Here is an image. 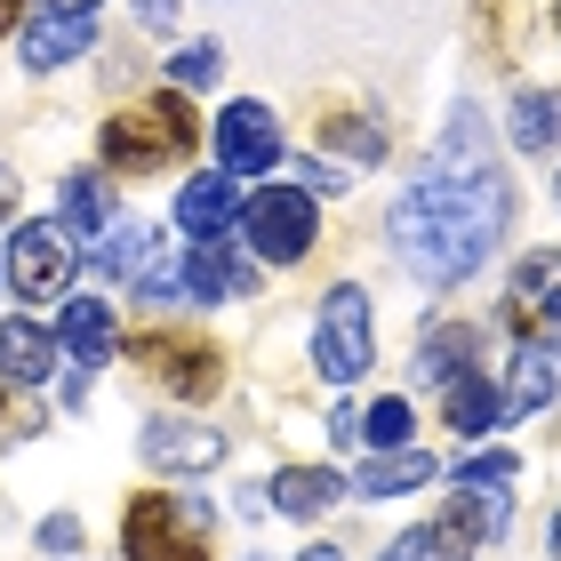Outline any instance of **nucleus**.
<instances>
[{
    "mask_svg": "<svg viewBox=\"0 0 561 561\" xmlns=\"http://www.w3.org/2000/svg\"><path fill=\"white\" fill-rule=\"evenodd\" d=\"M505 225H514V193H505V169L490 152V121H481V105H449V129L433 145V169L393 201V249L425 280L449 289V280L490 265Z\"/></svg>",
    "mask_w": 561,
    "mask_h": 561,
    "instance_id": "nucleus-1",
    "label": "nucleus"
},
{
    "mask_svg": "<svg viewBox=\"0 0 561 561\" xmlns=\"http://www.w3.org/2000/svg\"><path fill=\"white\" fill-rule=\"evenodd\" d=\"M193 105H185V89H152L145 105H121L105 113V129H96V152H105L113 169H169L176 152H193Z\"/></svg>",
    "mask_w": 561,
    "mask_h": 561,
    "instance_id": "nucleus-2",
    "label": "nucleus"
},
{
    "mask_svg": "<svg viewBox=\"0 0 561 561\" xmlns=\"http://www.w3.org/2000/svg\"><path fill=\"white\" fill-rule=\"evenodd\" d=\"M121 553H129V561H209V505H185V497H129Z\"/></svg>",
    "mask_w": 561,
    "mask_h": 561,
    "instance_id": "nucleus-3",
    "label": "nucleus"
},
{
    "mask_svg": "<svg viewBox=\"0 0 561 561\" xmlns=\"http://www.w3.org/2000/svg\"><path fill=\"white\" fill-rule=\"evenodd\" d=\"M377 345H369V289L362 280H337V289L321 297L313 313V369L329 386H353V377H369Z\"/></svg>",
    "mask_w": 561,
    "mask_h": 561,
    "instance_id": "nucleus-4",
    "label": "nucleus"
},
{
    "mask_svg": "<svg viewBox=\"0 0 561 561\" xmlns=\"http://www.w3.org/2000/svg\"><path fill=\"white\" fill-rule=\"evenodd\" d=\"M9 289L24 305H48V297H65L72 280H81V257H72V225H16L9 233Z\"/></svg>",
    "mask_w": 561,
    "mask_h": 561,
    "instance_id": "nucleus-5",
    "label": "nucleus"
},
{
    "mask_svg": "<svg viewBox=\"0 0 561 561\" xmlns=\"http://www.w3.org/2000/svg\"><path fill=\"white\" fill-rule=\"evenodd\" d=\"M241 233H249V249H257L265 265H297L305 249H313V233H321V209H313V193H297V185H265L241 209Z\"/></svg>",
    "mask_w": 561,
    "mask_h": 561,
    "instance_id": "nucleus-6",
    "label": "nucleus"
},
{
    "mask_svg": "<svg viewBox=\"0 0 561 561\" xmlns=\"http://www.w3.org/2000/svg\"><path fill=\"white\" fill-rule=\"evenodd\" d=\"M280 161V113L257 105V96H233L217 113V169L225 176H265Z\"/></svg>",
    "mask_w": 561,
    "mask_h": 561,
    "instance_id": "nucleus-7",
    "label": "nucleus"
},
{
    "mask_svg": "<svg viewBox=\"0 0 561 561\" xmlns=\"http://www.w3.org/2000/svg\"><path fill=\"white\" fill-rule=\"evenodd\" d=\"M137 362H145V377H161L176 401H209V393L225 386L217 345H201V337H145V345H137Z\"/></svg>",
    "mask_w": 561,
    "mask_h": 561,
    "instance_id": "nucleus-8",
    "label": "nucleus"
},
{
    "mask_svg": "<svg viewBox=\"0 0 561 561\" xmlns=\"http://www.w3.org/2000/svg\"><path fill=\"white\" fill-rule=\"evenodd\" d=\"M137 449H145L152 473H209L225 457V433L217 425H193V417H152L137 433Z\"/></svg>",
    "mask_w": 561,
    "mask_h": 561,
    "instance_id": "nucleus-9",
    "label": "nucleus"
},
{
    "mask_svg": "<svg viewBox=\"0 0 561 561\" xmlns=\"http://www.w3.org/2000/svg\"><path fill=\"white\" fill-rule=\"evenodd\" d=\"M241 209L249 201H241V185L225 169H201V176H185V193H176V225H185L193 241H225L241 225Z\"/></svg>",
    "mask_w": 561,
    "mask_h": 561,
    "instance_id": "nucleus-10",
    "label": "nucleus"
},
{
    "mask_svg": "<svg viewBox=\"0 0 561 561\" xmlns=\"http://www.w3.org/2000/svg\"><path fill=\"white\" fill-rule=\"evenodd\" d=\"M96 273H121L152 305V297H169V241L152 233V225H129V233H113L105 249H96Z\"/></svg>",
    "mask_w": 561,
    "mask_h": 561,
    "instance_id": "nucleus-11",
    "label": "nucleus"
},
{
    "mask_svg": "<svg viewBox=\"0 0 561 561\" xmlns=\"http://www.w3.org/2000/svg\"><path fill=\"white\" fill-rule=\"evenodd\" d=\"M561 401V353L553 345H522L505 369V417H538Z\"/></svg>",
    "mask_w": 561,
    "mask_h": 561,
    "instance_id": "nucleus-12",
    "label": "nucleus"
},
{
    "mask_svg": "<svg viewBox=\"0 0 561 561\" xmlns=\"http://www.w3.org/2000/svg\"><path fill=\"white\" fill-rule=\"evenodd\" d=\"M57 345H65V353H72V362H81V369L113 362V353H121L113 305H105V297H72V305H65V321H57Z\"/></svg>",
    "mask_w": 561,
    "mask_h": 561,
    "instance_id": "nucleus-13",
    "label": "nucleus"
},
{
    "mask_svg": "<svg viewBox=\"0 0 561 561\" xmlns=\"http://www.w3.org/2000/svg\"><path fill=\"white\" fill-rule=\"evenodd\" d=\"M241 289H257V265H241L225 241H193V257H185V297H193V305H217V297H241Z\"/></svg>",
    "mask_w": 561,
    "mask_h": 561,
    "instance_id": "nucleus-14",
    "label": "nucleus"
},
{
    "mask_svg": "<svg viewBox=\"0 0 561 561\" xmlns=\"http://www.w3.org/2000/svg\"><path fill=\"white\" fill-rule=\"evenodd\" d=\"M89 41H96V24H89V16H57V9H48L41 24H24L16 57H24V72H57V65L81 57Z\"/></svg>",
    "mask_w": 561,
    "mask_h": 561,
    "instance_id": "nucleus-15",
    "label": "nucleus"
},
{
    "mask_svg": "<svg viewBox=\"0 0 561 561\" xmlns=\"http://www.w3.org/2000/svg\"><path fill=\"white\" fill-rule=\"evenodd\" d=\"M48 362H57V337H48L41 321H0V386H24L33 393L41 377H48Z\"/></svg>",
    "mask_w": 561,
    "mask_h": 561,
    "instance_id": "nucleus-16",
    "label": "nucleus"
},
{
    "mask_svg": "<svg viewBox=\"0 0 561 561\" xmlns=\"http://www.w3.org/2000/svg\"><path fill=\"white\" fill-rule=\"evenodd\" d=\"M265 497H273V505H280L289 522H321L329 505L345 497V473H321V466H280Z\"/></svg>",
    "mask_w": 561,
    "mask_h": 561,
    "instance_id": "nucleus-17",
    "label": "nucleus"
},
{
    "mask_svg": "<svg viewBox=\"0 0 561 561\" xmlns=\"http://www.w3.org/2000/svg\"><path fill=\"white\" fill-rule=\"evenodd\" d=\"M442 393H449V410H442V417L466 433V442H481V433H497V425H505V393L490 386V377H473V369H466V377H449Z\"/></svg>",
    "mask_w": 561,
    "mask_h": 561,
    "instance_id": "nucleus-18",
    "label": "nucleus"
},
{
    "mask_svg": "<svg viewBox=\"0 0 561 561\" xmlns=\"http://www.w3.org/2000/svg\"><path fill=\"white\" fill-rule=\"evenodd\" d=\"M442 473L425 449H393V457H369L362 473H353V490L362 497H401V490H425V481Z\"/></svg>",
    "mask_w": 561,
    "mask_h": 561,
    "instance_id": "nucleus-19",
    "label": "nucleus"
},
{
    "mask_svg": "<svg viewBox=\"0 0 561 561\" xmlns=\"http://www.w3.org/2000/svg\"><path fill=\"white\" fill-rule=\"evenodd\" d=\"M473 345H481V337H473L466 321H442V329L425 337V353H417V386H449V377H466Z\"/></svg>",
    "mask_w": 561,
    "mask_h": 561,
    "instance_id": "nucleus-20",
    "label": "nucleus"
},
{
    "mask_svg": "<svg viewBox=\"0 0 561 561\" xmlns=\"http://www.w3.org/2000/svg\"><path fill=\"white\" fill-rule=\"evenodd\" d=\"M410 433H417V410H410V393H386V401H369V410H362V442L369 449H417L410 442Z\"/></svg>",
    "mask_w": 561,
    "mask_h": 561,
    "instance_id": "nucleus-21",
    "label": "nucleus"
},
{
    "mask_svg": "<svg viewBox=\"0 0 561 561\" xmlns=\"http://www.w3.org/2000/svg\"><path fill=\"white\" fill-rule=\"evenodd\" d=\"M377 561H473V538H457L449 522H433V529H410V538H393Z\"/></svg>",
    "mask_w": 561,
    "mask_h": 561,
    "instance_id": "nucleus-22",
    "label": "nucleus"
},
{
    "mask_svg": "<svg viewBox=\"0 0 561 561\" xmlns=\"http://www.w3.org/2000/svg\"><path fill=\"white\" fill-rule=\"evenodd\" d=\"M65 225L72 233H105L113 225V185L105 176H65Z\"/></svg>",
    "mask_w": 561,
    "mask_h": 561,
    "instance_id": "nucleus-23",
    "label": "nucleus"
},
{
    "mask_svg": "<svg viewBox=\"0 0 561 561\" xmlns=\"http://www.w3.org/2000/svg\"><path fill=\"white\" fill-rule=\"evenodd\" d=\"M505 522H514L505 490H466V497H457V514H449L457 538H505Z\"/></svg>",
    "mask_w": 561,
    "mask_h": 561,
    "instance_id": "nucleus-24",
    "label": "nucleus"
},
{
    "mask_svg": "<svg viewBox=\"0 0 561 561\" xmlns=\"http://www.w3.org/2000/svg\"><path fill=\"white\" fill-rule=\"evenodd\" d=\"M217 81H225V48L217 41H193V48L169 57V89H217Z\"/></svg>",
    "mask_w": 561,
    "mask_h": 561,
    "instance_id": "nucleus-25",
    "label": "nucleus"
},
{
    "mask_svg": "<svg viewBox=\"0 0 561 561\" xmlns=\"http://www.w3.org/2000/svg\"><path fill=\"white\" fill-rule=\"evenodd\" d=\"M329 152H353V161H386V129L377 121H329Z\"/></svg>",
    "mask_w": 561,
    "mask_h": 561,
    "instance_id": "nucleus-26",
    "label": "nucleus"
},
{
    "mask_svg": "<svg viewBox=\"0 0 561 561\" xmlns=\"http://www.w3.org/2000/svg\"><path fill=\"white\" fill-rule=\"evenodd\" d=\"M522 466H514V457H505V449H481L473 457V466L466 473H457V481H466V490H505V481H514Z\"/></svg>",
    "mask_w": 561,
    "mask_h": 561,
    "instance_id": "nucleus-27",
    "label": "nucleus"
},
{
    "mask_svg": "<svg viewBox=\"0 0 561 561\" xmlns=\"http://www.w3.org/2000/svg\"><path fill=\"white\" fill-rule=\"evenodd\" d=\"M41 553H81V522H72V514H48V522H41Z\"/></svg>",
    "mask_w": 561,
    "mask_h": 561,
    "instance_id": "nucleus-28",
    "label": "nucleus"
},
{
    "mask_svg": "<svg viewBox=\"0 0 561 561\" xmlns=\"http://www.w3.org/2000/svg\"><path fill=\"white\" fill-rule=\"evenodd\" d=\"M329 442H337V449L362 442V401H337V410H329Z\"/></svg>",
    "mask_w": 561,
    "mask_h": 561,
    "instance_id": "nucleus-29",
    "label": "nucleus"
},
{
    "mask_svg": "<svg viewBox=\"0 0 561 561\" xmlns=\"http://www.w3.org/2000/svg\"><path fill=\"white\" fill-rule=\"evenodd\" d=\"M137 16L152 24V33H169V24H176V0H137Z\"/></svg>",
    "mask_w": 561,
    "mask_h": 561,
    "instance_id": "nucleus-30",
    "label": "nucleus"
},
{
    "mask_svg": "<svg viewBox=\"0 0 561 561\" xmlns=\"http://www.w3.org/2000/svg\"><path fill=\"white\" fill-rule=\"evenodd\" d=\"M297 561H345V546H329V538H313V546H305Z\"/></svg>",
    "mask_w": 561,
    "mask_h": 561,
    "instance_id": "nucleus-31",
    "label": "nucleus"
},
{
    "mask_svg": "<svg viewBox=\"0 0 561 561\" xmlns=\"http://www.w3.org/2000/svg\"><path fill=\"white\" fill-rule=\"evenodd\" d=\"M41 9H57V16H96V0H41Z\"/></svg>",
    "mask_w": 561,
    "mask_h": 561,
    "instance_id": "nucleus-32",
    "label": "nucleus"
},
{
    "mask_svg": "<svg viewBox=\"0 0 561 561\" xmlns=\"http://www.w3.org/2000/svg\"><path fill=\"white\" fill-rule=\"evenodd\" d=\"M24 16V0H0V33H9V24Z\"/></svg>",
    "mask_w": 561,
    "mask_h": 561,
    "instance_id": "nucleus-33",
    "label": "nucleus"
},
{
    "mask_svg": "<svg viewBox=\"0 0 561 561\" xmlns=\"http://www.w3.org/2000/svg\"><path fill=\"white\" fill-rule=\"evenodd\" d=\"M553 553H561V514H553Z\"/></svg>",
    "mask_w": 561,
    "mask_h": 561,
    "instance_id": "nucleus-34",
    "label": "nucleus"
},
{
    "mask_svg": "<svg viewBox=\"0 0 561 561\" xmlns=\"http://www.w3.org/2000/svg\"><path fill=\"white\" fill-rule=\"evenodd\" d=\"M0 289H9V265H0Z\"/></svg>",
    "mask_w": 561,
    "mask_h": 561,
    "instance_id": "nucleus-35",
    "label": "nucleus"
},
{
    "mask_svg": "<svg viewBox=\"0 0 561 561\" xmlns=\"http://www.w3.org/2000/svg\"><path fill=\"white\" fill-rule=\"evenodd\" d=\"M553 193H561V176H553Z\"/></svg>",
    "mask_w": 561,
    "mask_h": 561,
    "instance_id": "nucleus-36",
    "label": "nucleus"
},
{
    "mask_svg": "<svg viewBox=\"0 0 561 561\" xmlns=\"http://www.w3.org/2000/svg\"><path fill=\"white\" fill-rule=\"evenodd\" d=\"M553 24H561V16H553Z\"/></svg>",
    "mask_w": 561,
    "mask_h": 561,
    "instance_id": "nucleus-37",
    "label": "nucleus"
}]
</instances>
